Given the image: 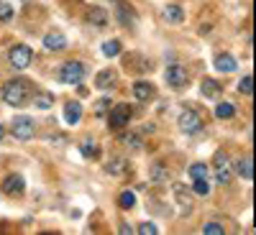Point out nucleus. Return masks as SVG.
I'll return each mask as SVG.
<instances>
[{
	"label": "nucleus",
	"mask_w": 256,
	"mask_h": 235,
	"mask_svg": "<svg viewBox=\"0 0 256 235\" xmlns=\"http://www.w3.org/2000/svg\"><path fill=\"white\" fill-rule=\"evenodd\" d=\"M3 100L10 105V108H24V105L28 102V95H31V90H28V84L26 82H20V79H10V82H6L3 84Z\"/></svg>",
	"instance_id": "obj_1"
},
{
	"label": "nucleus",
	"mask_w": 256,
	"mask_h": 235,
	"mask_svg": "<svg viewBox=\"0 0 256 235\" xmlns=\"http://www.w3.org/2000/svg\"><path fill=\"white\" fill-rule=\"evenodd\" d=\"M84 77V67L80 61H67V64H62V69H59V82L62 84H80Z\"/></svg>",
	"instance_id": "obj_2"
},
{
	"label": "nucleus",
	"mask_w": 256,
	"mask_h": 235,
	"mask_svg": "<svg viewBox=\"0 0 256 235\" xmlns=\"http://www.w3.org/2000/svg\"><path fill=\"white\" fill-rule=\"evenodd\" d=\"M180 128H182L187 136H198V133L202 131V118L192 110V108H187V110L180 113Z\"/></svg>",
	"instance_id": "obj_3"
},
{
	"label": "nucleus",
	"mask_w": 256,
	"mask_h": 235,
	"mask_svg": "<svg viewBox=\"0 0 256 235\" xmlns=\"http://www.w3.org/2000/svg\"><path fill=\"white\" fill-rule=\"evenodd\" d=\"M10 128H13V136H16L18 141H31V138L36 136V123H34L31 118H26V115H18Z\"/></svg>",
	"instance_id": "obj_4"
},
{
	"label": "nucleus",
	"mask_w": 256,
	"mask_h": 235,
	"mask_svg": "<svg viewBox=\"0 0 256 235\" xmlns=\"http://www.w3.org/2000/svg\"><path fill=\"white\" fill-rule=\"evenodd\" d=\"M128 120H131V105L120 102V105H116V108L110 110V118H108V123H110V128H113V131H123V128L128 125Z\"/></svg>",
	"instance_id": "obj_5"
},
{
	"label": "nucleus",
	"mask_w": 256,
	"mask_h": 235,
	"mask_svg": "<svg viewBox=\"0 0 256 235\" xmlns=\"http://www.w3.org/2000/svg\"><path fill=\"white\" fill-rule=\"evenodd\" d=\"M8 59H10V64H13L16 69H26L28 64H31V59H34V51H31L26 44H18V46L10 49Z\"/></svg>",
	"instance_id": "obj_6"
},
{
	"label": "nucleus",
	"mask_w": 256,
	"mask_h": 235,
	"mask_svg": "<svg viewBox=\"0 0 256 235\" xmlns=\"http://www.w3.org/2000/svg\"><path fill=\"white\" fill-rule=\"evenodd\" d=\"M164 79H166L169 87L182 90L187 84V72H184V67H180V64H169V67L164 69Z\"/></svg>",
	"instance_id": "obj_7"
},
{
	"label": "nucleus",
	"mask_w": 256,
	"mask_h": 235,
	"mask_svg": "<svg viewBox=\"0 0 256 235\" xmlns=\"http://www.w3.org/2000/svg\"><path fill=\"white\" fill-rule=\"evenodd\" d=\"M212 169H216V179L218 184H228L233 179V172H230V161L226 154H216V159H212Z\"/></svg>",
	"instance_id": "obj_8"
},
{
	"label": "nucleus",
	"mask_w": 256,
	"mask_h": 235,
	"mask_svg": "<svg viewBox=\"0 0 256 235\" xmlns=\"http://www.w3.org/2000/svg\"><path fill=\"white\" fill-rule=\"evenodd\" d=\"M0 189L13 197V195H20V192L26 189V182H24V177H20V174H8L3 179V184H0Z\"/></svg>",
	"instance_id": "obj_9"
},
{
	"label": "nucleus",
	"mask_w": 256,
	"mask_h": 235,
	"mask_svg": "<svg viewBox=\"0 0 256 235\" xmlns=\"http://www.w3.org/2000/svg\"><path fill=\"white\" fill-rule=\"evenodd\" d=\"M116 10H118V20H120L126 28H134V26H136V18H138V15H136V10L128 5V3H118Z\"/></svg>",
	"instance_id": "obj_10"
},
{
	"label": "nucleus",
	"mask_w": 256,
	"mask_h": 235,
	"mask_svg": "<svg viewBox=\"0 0 256 235\" xmlns=\"http://www.w3.org/2000/svg\"><path fill=\"white\" fill-rule=\"evenodd\" d=\"M102 169H105V174H110V177H120L128 169V161H126V156H113V159L105 161Z\"/></svg>",
	"instance_id": "obj_11"
},
{
	"label": "nucleus",
	"mask_w": 256,
	"mask_h": 235,
	"mask_svg": "<svg viewBox=\"0 0 256 235\" xmlns=\"http://www.w3.org/2000/svg\"><path fill=\"white\" fill-rule=\"evenodd\" d=\"M134 97L136 100H141V102H148V100H152L154 97V84L152 82H136L134 84Z\"/></svg>",
	"instance_id": "obj_12"
},
{
	"label": "nucleus",
	"mask_w": 256,
	"mask_h": 235,
	"mask_svg": "<svg viewBox=\"0 0 256 235\" xmlns=\"http://www.w3.org/2000/svg\"><path fill=\"white\" fill-rule=\"evenodd\" d=\"M64 118H67V123H70V125H77V123H80V118H82V102L72 100V102L64 105Z\"/></svg>",
	"instance_id": "obj_13"
},
{
	"label": "nucleus",
	"mask_w": 256,
	"mask_h": 235,
	"mask_svg": "<svg viewBox=\"0 0 256 235\" xmlns=\"http://www.w3.org/2000/svg\"><path fill=\"white\" fill-rule=\"evenodd\" d=\"M200 92L208 97V100H216L218 95H223V87L216 82V79H202V84H200Z\"/></svg>",
	"instance_id": "obj_14"
},
{
	"label": "nucleus",
	"mask_w": 256,
	"mask_h": 235,
	"mask_svg": "<svg viewBox=\"0 0 256 235\" xmlns=\"http://www.w3.org/2000/svg\"><path fill=\"white\" fill-rule=\"evenodd\" d=\"M236 169H238V177H244L246 182L254 179V161H251V156L238 159V161H236Z\"/></svg>",
	"instance_id": "obj_15"
},
{
	"label": "nucleus",
	"mask_w": 256,
	"mask_h": 235,
	"mask_svg": "<svg viewBox=\"0 0 256 235\" xmlns=\"http://www.w3.org/2000/svg\"><path fill=\"white\" fill-rule=\"evenodd\" d=\"M216 69L218 72H236V59L230 54H218L216 56Z\"/></svg>",
	"instance_id": "obj_16"
},
{
	"label": "nucleus",
	"mask_w": 256,
	"mask_h": 235,
	"mask_svg": "<svg viewBox=\"0 0 256 235\" xmlns=\"http://www.w3.org/2000/svg\"><path fill=\"white\" fill-rule=\"evenodd\" d=\"M80 154H82L84 159H98V156H100V148H98V143H95L92 138H84V141L80 143Z\"/></svg>",
	"instance_id": "obj_17"
},
{
	"label": "nucleus",
	"mask_w": 256,
	"mask_h": 235,
	"mask_svg": "<svg viewBox=\"0 0 256 235\" xmlns=\"http://www.w3.org/2000/svg\"><path fill=\"white\" fill-rule=\"evenodd\" d=\"M44 46L52 49V51L64 49V46H67V38H64L62 33H46V36H44Z\"/></svg>",
	"instance_id": "obj_18"
},
{
	"label": "nucleus",
	"mask_w": 256,
	"mask_h": 235,
	"mask_svg": "<svg viewBox=\"0 0 256 235\" xmlns=\"http://www.w3.org/2000/svg\"><path fill=\"white\" fill-rule=\"evenodd\" d=\"M164 20H169V23H182V20H184V10L180 5H166L164 8Z\"/></svg>",
	"instance_id": "obj_19"
},
{
	"label": "nucleus",
	"mask_w": 256,
	"mask_h": 235,
	"mask_svg": "<svg viewBox=\"0 0 256 235\" xmlns=\"http://www.w3.org/2000/svg\"><path fill=\"white\" fill-rule=\"evenodd\" d=\"M233 115H236V105L233 102H220L216 108V118H220V120H230Z\"/></svg>",
	"instance_id": "obj_20"
},
{
	"label": "nucleus",
	"mask_w": 256,
	"mask_h": 235,
	"mask_svg": "<svg viewBox=\"0 0 256 235\" xmlns=\"http://www.w3.org/2000/svg\"><path fill=\"white\" fill-rule=\"evenodd\" d=\"M113 84H116V72L113 69H105V72L98 74V87L100 90H108V87H113Z\"/></svg>",
	"instance_id": "obj_21"
},
{
	"label": "nucleus",
	"mask_w": 256,
	"mask_h": 235,
	"mask_svg": "<svg viewBox=\"0 0 256 235\" xmlns=\"http://www.w3.org/2000/svg\"><path fill=\"white\" fill-rule=\"evenodd\" d=\"M120 141H123L126 148H131V151H138V148H144V141L138 138V133H123Z\"/></svg>",
	"instance_id": "obj_22"
},
{
	"label": "nucleus",
	"mask_w": 256,
	"mask_h": 235,
	"mask_svg": "<svg viewBox=\"0 0 256 235\" xmlns=\"http://www.w3.org/2000/svg\"><path fill=\"white\" fill-rule=\"evenodd\" d=\"M100 51H102V56H108V59L118 56V54H120V41H116V38H110V41H105V44L100 46Z\"/></svg>",
	"instance_id": "obj_23"
},
{
	"label": "nucleus",
	"mask_w": 256,
	"mask_h": 235,
	"mask_svg": "<svg viewBox=\"0 0 256 235\" xmlns=\"http://www.w3.org/2000/svg\"><path fill=\"white\" fill-rule=\"evenodd\" d=\"M88 20L92 26H105L108 23V15H105V10H100V8H90L88 10Z\"/></svg>",
	"instance_id": "obj_24"
},
{
	"label": "nucleus",
	"mask_w": 256,
	"mask_h": 235,
	"mask_svg": "<svg viewBox=\"0 0 256 235\" xmlns=\"http://www.w3.org/2000/svg\"><path fill=\"white\" fill-rule=\"evenodd\" d=\"M187 174H190L192 179H208V166H205V164H192Z\"/></svg>",
	"instance_id": "obj_25"
},
{
	"label": "nucleus",
	"mask_w": 256,
	"mask_h": 235,
	"mask_svg": "<svg viewBox=\"0 0 256 235\" xmlns=\"http://www.w3.org/2000/svg\"><path fill=\"white\" fill-rule=\"evenodd\" d=\"M34 105H36L38 110H49L52 105H54V97H52L49 92H44V95H38V97L34 100Z\"/></svg>",
	"instance_id": "obj_26"
},
{
	"label": "nucleus",
	"mask_w": 256,
	"mask_h": 235,
	"mask_svg": "<svg viewBox=\"0 0 256 235\" xmlns=\"http://www.w3.org/2000/svg\"><path fill=\"white\" fill-rule=\"evenodd\" d=\"M238 92H241V95H246V97H248V95H254V77H251V74H246V77L238 82Z\"/></svg>",
	"instance_id": "obj_27"
},
{
	"label": "nucleus",
	"mask_w": 256,
	"mask_h": 235,
	"mask_svg": "<svg viewBox=\"0 0 256 235\" xmlns=\"http://www.w3.org/2000/svg\"><path fill=\"white\" fill-rule=\"evenodd\" d=\"M118 205H120L123 210H131V207L136 205V195H134V192H123V195L118 197Z\"/></svg>",
	"instance_id": "obj_28"
},
{
	"label": "nucleus",
	"mask_w": 256,
	"mask_h": 235,
	"mask_svg": "<svg viewBox=\"0 0 256 235\" xmlns=\"http://www.w3.org/2000/svg\"><path fill=\"white\" fill-rule=\"evenodd\" d=\"M0 20H3V23H8V20H13V5L10 3H0Z\"/></svg>",
	"instance_id": "obj_29"
},
{
	"label": "nucleus",
	"mask_w": 256,
	"mask_h": 235,
	"mask_svg": "<svg viewBox=\"0 0 256 235\" xmlns=\"http://www.w3.org/2000/svg\"><path fill=\"white\" fill-rule=\"evenodd\" d=\"M195 195H200V197H208V195H210L208 179H195Z\"/></svg>",
	"instance_id": "obj_30"
},
{
	"label": "nucleus",
	"mask_w": 256,
	"mask_h": 235,
	"mask_svg": "<svg viewBox=\"0 0 256 235\" xmlns=\"http://www.w3.org/2000/svg\"><path fill=\"white\" fill-rule=\"evenodd\" d=\"M174 192H177V200H180V202L190 210V192H187L182 184H174Z\"/></svg>",
	"instance_id": "obj_31"
},
{
	"label": "nucleus",
	"mask_w": 256,
	"mask_h": 235,
	"mask_svg": "<svg viewBox=\"0 0 256 235\" xmlns=\"http://www.w3.org/2000/svg\"><path fill=\"white\" fill-rule=\"evenodd\" d=\"M108 110H110V100L108 97H102V100L95 102V115L98 118H102V113H108Z\"/></svg>",
	"instance_id": "obj_32"
},
{
	"label": "nucleus",
	"mask_w": 256,
	"mask_h": 235,
	"mask_svg": "<svg viewBox=\"0 0 256 235\" xmlns=\"http://www.w3.org/2000/svg\"><path fill=\"white\" fill-rule=\"evenodd\" d=\"M138 233H141V235H156L159 228H156L154 223H141V225H138Z\"/></svg>",
	"instance_id": "obj_33"
},
{
	"label": "nucleus",
	"mask_w": 256,
	"mask_h": 235,
	"mask_svg": "<svg viewBox=\"0 0 256 235\" xmlns=\"http://www.w3.org/2000/svg\"><path fill=\"white\" fill-rule=\"evenodd\" d=\"M202 233H216V235H223L226 230H223V225H218V223H205V225H202Z\"/></svg>",
	"instance_id": "obj_34"
},
{
	"label": "nucleus",
	"mask_w": 256,
	"mask_h": 235,
	"mask_svg": "<svg viewBox=\"0 0 256 235\" xmlns=\"http://www.w3.org/2000/svg\"><path fill=\"white\" fill-rule=\"evenodd\" d=\"M152 177H154V182H164V179H166V169L154 166V169H152Z\"/></svg>",
	"instance_id": "obj_35"
},
{
	"label": "nucleus",
	"mask_w": 256,
	"mask_h": 235,
	"mask_svg": "<svg viewBox=\"0 0 256 235\" xmlns=\"http://www.w3.org/2000/svg\"><path fill=\"white\" fill-rule=\"evenodd\" d=\"M118 230H120V233H134V228H131V225H120Z\"/></svg>",
	"instance_id": "obj_36"
},
{
	"label": "nucleus",
	"mask_w": 256,
	"mask_h": 235,
	"mask_svg": "<svg viewBox=\"0 0 256 235\" xmlns=\"http://www.w3.org/2000/svg\"><path fill=\"white\" fill-rule=\"evenodd\" d=\"M3 133H6V131H3V123H0V138H3Z\"/></svg>",
	"instance_id": "obj_37"
},
{
	"label": "nucleus",
	"mask_w": 256,
	"mask_h": 235,
	"mask_svg": "<svg viewBox=\"0 0 256 235\" xmlns=\"http://www.w3.org/2000/svg\"><path fill=\"white\" fill-rule=\"evenodd\" d=\"M20 3H28V0H20Z\"/></svg>",
	"instance_id": "obj_38"
}]
</instances>
